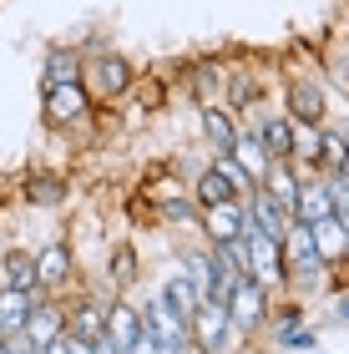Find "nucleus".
Masks as SVG:
<instances>
[{
	"label": "nucleus",
	"mask_w": 349,
	"mask_h": 354,
	"mask_svg": "<svg viewBox=\"0 0 349 354\" xmlns=\"http://www.w3.org/2000/svg\"><path fill=\"white\" fill-rule=\"evenodd\" d=\"M223 309H228V329L233 339H258L268 329V314H274V288H263L258 279H248V273H238L223 294Z\"/></svg>",
	"instance_id": "obj_1"
},
{
	"label": "nucleus",
	"mask_w": 349,
	"mask_h": 354,
	"mask_svg": "<svg viewBox=\"0 0 349 354\" xmlns=\"http://www.w3.org/2000/svg\"><path fill=\"white\" fill-rule=\"evenodd\" d=\"M82 86L91 91V102H117V96H126L137 86V66L126 61L122 51H97V56H86L82 61Z\"/></svg>",
	"instance_id": "obj_2"
},
{
	"label": "nucleus",
	"mask_w": 349,
	"mask_h": 354,
	"mask_svg": "<svg viewBox=\"0 0 349 354\" xmlns=\"http://www.w3.org/2000/svg\"><path fill=\"white\" fill-rule=\"evenodd\" d=\"M324 259L319 248H314V233L309 223H294L289 233H283V279H289V288H299V294H314V288L324 283Z\"/></svg>",
	"instance_id": "obj_3"
},
{
	"label": "nucleus",
	"mask_w": 349,
	"mask_h": 354,
	"mask_svg": "<svg viewBox=\"0 0 349 354\" xmlns=\"http://www.w3.org/2000/svg\"><path fill=\"white\" fill-rule=\"evenodd\" d=\"M233 344V329H228V309L218 299H202L193 314H187V349L193 354H223Z\"/></svg>",
	"instance_id": "obj_4"
},
{
	"label": "nucleus",
	"mask_w": 349,
	"mask_h": 354,
	"mask_svg": "<svg viewBox=\"0 0 349 354\" xmlns=\"http://www.w3.org/2000/svg\"><path fill=\"white\" fill-rule=\"evenodd\" d=\"M243 192H248V183L238 177V167L228 162V157H213V162L193 177V203H198V213H202V207L228 203V198H243Z\"/></svg>",
	"instance_id": "obj_5"
},
{
	"label": "nucleus",
	"mask_w": 349,
	"mask_h": 354,
	"mask_svg": "<svg viewBox=\"0 0 349 354\" xmlns=\"http://www.w3.org/2000/svg\"><path fill=\"white\" fill-rule=\"evenodd\" d=\"M41 106L51 127H82L97 102H91V91L82 82H61V86H41Z\"/></svg>",
	"instance_id": "obj_6"
},
{
	"label": "nucleus",
	"mask_w": 349,
	"mask_h": 354,
	"mask_svg": "<svg viewBox=\"0 0 349 354\" xmlns=\"http://www.w3.org/2000/svg\"><path fill=\"white\" fill-rule=\"evenodd\" d=\"M243 243H248V279H258L263 288H283L289 283L283 279V238H268L263 228L248 223Z\"/></svg>",
	"instance_id": "obj_7"
},
{
	"label": "nucleus",
	"mask_w": 349,
	"mask_h": 354,
	"mask_svg": "<svg viewBox=\"0 0 349 354\" xmlns=\"http://www.w3.org/2000/svg\"><path fill=\"white\" fill-rule=\"evenodd\" d=\"M137 334H142V304H132L126 294H117L112 304H106V324H102L97 349H102V354H122Z\"/></svg>",
	"instance_id": "obj_8"
},
{
	"label": "nucleus",
	"mask_w": 349,
	"mask_h": 354,
	"mask_svg": "<svg viewBox=\"0 0 349 354\" xmlns=\"http://www.w3.org/2000/svg\"><path fill=\"white\" fill-rule=\"evenodd\" d=\"M142 324H147V334L162 344V354H193V349H187V319L178 309H167L157 294L142 304Z\"/></svg>",
	"instance_id": "obj_9"
},
{
	"label": "nucleus",
	"mask_w": 349,
	"mask_h": 354,
	"mask_svg": "<svg viewBox=\"0 0 349 354\" xmlns=\"http://www.w3.org/2000/svg\"><path fill=\"white\" fill-rule=\"evenodd\" d=\"M36 279H41V294H66V288L76 283V253L71 243H61V238H51L41 253H36Z\"/></svg>",
	"instance_id": "obj_10"
},
{
	"label": "nucleus",
	"mask_w": 349,
	"mask_h": 354,
	"mask_svg": "<svg viewBox=\"0 0 349 354\" xmlns=\"http://www.w3.org/2000/svg\"><path fill=\"white\" fill-rule=\"evenodd\" d=\"M198 228L208 233V243H233V238L248 233V203L243 198H228V203H218V207H202Z\"/></svg>",
	"instance_id": "obj_11"
},
{
	"label": "nucleus",
	"mask_w": 349,
	"mask_h": 354,
	"mask_svg": "<svg viewBox=\"0 0 349 354\" xmlns=\"http://www.w3.org/2000/svg\"><path fill=\"white\" fill-rule=\"evenodd\" d=\"M283 117L309 122V127H324V117H329V106H324V86L314 82V76H294L289 91H283Z\"/></svg>",
	"instance_id": "obj_12"
},
{
	"label": "nucleus",
	"mask_w": 349,
	"mask_h": 354,
	"mask_svg": "<svg viewBox=\"0 0 349 354\" xmlns=\"http://www.w3.org/2000/svg\"><path fill=\"white\" fill-rule=\"evenodd\" d=\"M61 309H66V334L71 339H86V344L102 339V324H106V304L102 299L76 294V299H61Z\"/></svg>",
	"instance_id": "obj_13"
},
{
	"label": "nucleus",
	"mask_w": 349,
	"mask_h": 354,
	"mask_svg": "<svg viewBox=\"0 0 349 354\" xmlns=\"http://www.w3.org/2000/svg\"><path fill=\"white\" fill-rule=\"evenodd\" d=\"M228 162L238 167V177H243L248 187H258L263 177H268V167H274V157H268V147L258 142V132H238L233 152H228Z\"/></svg>",
	"instance_id": "obj_14"
},
{
	"label": "nucleus",
	"mask_w": 349,
	"mask_h": 354,
	"mask_svg": "<svg viewBox=\"0 0 349 354\" xmlns=\"http://www.w3.org/2000/svg\"><path fill=\"white\" fill-rule=\"evenodd\" d=\"M198 122H202V142H208L213 157H228L233 142H238V132H243L228 106H198Z\"/></svg>",
	"instance_id": "obj_15"
},
{
	"label": "nucleus",
	"mask_w": 349,
	"mask_h": 354,
	"mask_svg": "<svg viewBox=\"0 0 349 354\" xmlns=\"http://www.w3.org/2000/svg\"><path fill=\"white\" fill-rule=\"evenodd\" d=\"M243 203H248V223H253V228H263L268 238H283V233L294 228V213H289V207H279L263 187H248Z\"/></svg>",
	"instance_id": "obj_16"
},
{
	"label": "nucleus",
	"mask_w": 349,
	"mask_h": 354,
	"mask_svg": "<svg viewBox=\"0 0 349 354\" xmlns=\"http://www.w3.org/2000/svg\"><path fill=\"white\" fill-rule=\"evenodd\" d=\"M334 218V177H314V183L299 187L294 203V223H324Z\"/></svg>",
	"instance_id": "obj_17"
},
{
	"label": "nucleus",
	"mask_w": 349,
	"mask_h": 354,
	"mask_svg": "<svg viewBox=\"0 0 349 354\" xmlns=\"http://www.w3.org/2000/svg\"><path fill=\"white\" fill-rule=\"evenodd\" d=\"M248 132H258V142L268 147V157H274V162H289V157H294V117L274 111V117H258Z\"/></svg>",
	"instance_id": "obj_18"
},
{
	"label": "nucleus",
	"mask_w": 349,
	"mask_h": 354,
	"mask_svg": "<svg viewBox=\"0 0 349 354\" xmlns=\"http://www.w3.org/2000/svg\"><path fill=\"white\" fill-rule=\"evenodd\" d=\"M26 334L36 344H51L56 334H66V309H61L56 294H41L36 299V309H30V319H26Z\"/></svg>",
	"instance_id": "obj_19"
},
{
	"label": "nucleus",
	"mask_w": 349,
	"mask_h": 354,
	"mask_svg": "<svg viewBox=\"0 0 349 354\" xmlns=\"http://www.w3.org/2000/svg\"><path fill=\"white\" fill-rule=\"evenodd\" d=\"M0 288L41 294V279H36V253H26V248H6V259H0Z\"/></svg>",
	"instance_id": "obj_20"
},
{
	"label": "nucleus",
	"mask_w": 349,
	"mask_h": 354,
	"mask_svg": "<svg viewBox=\"0 0 349 354\" xmlns=\"http://www.w3.org/2000/svg\"><path fill=\"white\" fill-rule=\"evenodd\" d=\"M82 51L76 46H51L46 51V66H41V86H61V82H82Z\"/></svg>",
	"instance_id": "obj_21"
},
{
	"label": "nucleus",
	"mask_w": 349,
	"mask_h": 354,
	"mask_svg": "<svg viewBox=\"0 0 349 354\" xmlns=\"http://www.w3.org/2000/svg\"><path fill=\"white\" fill-rule=\"evenodd\" d=\"M258 187H263V192H268V198H274L279 207H289V213H294V203H299V187H304V172H299L294 162H274V167H268V177H263Z\"/></svg>",
	"instance_id": "obj_22"
},
{
	"label": "nucleus",
	"mask_w": 349,
	"mask_h": 354,
	"mask_svg": "<svg viewBox=\"0 0 349 354\" xmlns=\"http://www.w3.org/2000/svg\"><path fill=\"white\" fill-rule=\"evenodd\" d=\"M309 233H314V248H319L324 268H334L344 259V248H349V228L339 218H324V223H309Z\"/></svg>",
	"instance_id": "obj_23"
},
{
	"label": "nucleus",
	"mask_w": 349,
	"mask_h": 354,
	"mask_svg": "<svg viewBox=\"0 0 349 354\" xmlns=\"http://www.w3.org/2000/svg\"><path fill=\"white\" fill-rule=\"evenodd\" d=\"M193 91H198V106H223L228 66H218V61H198V66H193Z\"/></svg>",
	"instance_id": "obj_24"
},
{
	"label": "nucleus",
	"mask_w": 349,
	"mask_h": 354,
	"mask_svg": "<svg viewBox=\"0 0 349 354\" xmlns=\"http://www.w3.org/2000/svg\"><path fill=\"white\" fill-rule=\"evenodd\" d=\"M142 279V268H137V248L132 243H117L112 248V259H106V288L112 294H132V283Z\"/></svg>",
	"instance_id": "obj_25"
},
{
	"label": "nucleus",
	"mask_w": 349,
	"mask_h": 354,
	"mask_svg": "<svg viewBox=\"0 0 349 354\" xmlns=\"http://www.w3.org/2000/svg\"><path fill=\"white\" fill-rule=\"evenodd\" d=\"M157 299H162L167 309H178L182 319H187V314H193L198 304H202V294H198V283L187 279V273H167V279H162V288H157Z\"/></svg>",
	"instance_id": "obj_26"
},
{
	"label": "nucleus",
	"mask_w": 349,
	"mask_h": 354,
	"mask_svg": "<svg viewBox=\"0 0 349 354\" xmlns=\"http://www.w3.org/2000/svg\"><path fill=\"white\" fill-rule=\"evenodd\" d=\"M36 299H41V294H21V288H0V334H15V329H26V319H30V309H36Z\"/></svg>",
	"instance_id": "obj_27"
},
{
	"label": "nucleus",
	"mask_w": 349,
	"mask_h": 354,
	"mask_svg": "<svg viewBox=\"0 0 349 354\" xmlns=\"http://www.w3.org/2000/svg\"><path fill=\"white\" fill-rule=\"evenodd\" d=\"M182 273L198 283L202 299H213V243L208 248H182Z\"/></svg>",
	"instance_id": "obj_28"
},
{
	"label": "nucleus",
	"mask_w": 349,
	"mask_h": 354,
	"mask_svg": "<svg viewBox=\"0 0 349 354\" xmlns=\"http://www.w3.org/2000/svg\"><path fill=\"white\" fill-rule=\"evenodd\" d=\"M26 198L36 203V207H61L66 203V177H56V172H36L26 183Z\"/></svg>",
	"instance_id": "obj_29"
},
{
	"label": "nucleus",
	"mask_w": 349,
	"mask_h": 354,
	"mask_svg": "<svg viewBox=\"0 0 349 354\" xmlns=\"http://www.w3.org/2000/svg\"><path fill=\"white\" fill-rule=\"evenodd\" d=\"M344 162H349V132H334V127H324V137H319V172H324V177H334Z\"/></svg>",
	"instance_id": "obj_30"
},
{
	"label": "nucleus",
	"mask_w": 349,
	"mask_h": 354,
	"mask_svg": "<svg viewBox=\"0 0 349 354\" xmlns=\"http://www.w3.org/2000/svg\"><path fill=\"white\" fill-rule=\"evenodd\" d=\"M268 334H274V344H279V349H289V354H304V349L319 344V334L304 329V324H279V329H268Z\"/></svg>",
	"instance_id": "obj_31"
},
{
	"label": "nucleus",
	"mask_w": 349,
	"mask_h": 354,
	"mask_svg": "<svg viewBox=\"0 0 349 354\" xmlns=\"http://www.w3.org/2000/svg\"><path fill=\"white\" fill-rule=\"evenodd\" d=\"M122 354H162V344H157V339H152V334H147V324H142V334H137V339H132V344H126Z\"/></svg>",
	"instance_id": "obj_32"
},
{
	"label": "nucleus",
	"mask_w": 349,
	"mask_h": 354,
	"mask_svg": "<svg viewBox=\"0 0 349 354\" xmlns=\"http://www.w3.org/2000/svg\"><path fill=\"white\" fill-rule=\"evenodd\" d=\"M334 319H339V324H349V294L334 299Z\"/></svg>",
	"instance_id": "obj_33"
},
{
	"label": "nucleus",
	"mask_w": 349,
	"mask_h": 354,
	"mask_svg": "<svg viewBox=\"0 0 349 354\" xmlns=\"http://www.w3.org/2000/svg\"><path fill=\"white\" fill-rule=\"evenodd\" d=\"M66 339H71V334H66ZM71 354H102L97 344H86V339H71Z\"/></svg>",
	"instance_id": "obj_34"
},
{
	"label": "nucleus",
	"mask_w": 349,
	"mask_h": 354,
	"mask_svg": "<svg viewBox=\"0 0 349 354\" xmlns=\"http://www.w3.org/2000/svg\"><path fill=\"white\" fill-rule=\"evenodd\" d=\"M0 354H6V349H0Z\"/></svg>",
	"instance_id": "obj_35"
}]
</instances>
